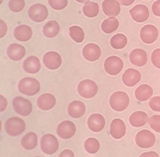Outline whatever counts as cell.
<instances>
[{"label": "cell", "instance_id": "cell-32", "mask_svg": "<svg viewBox=\"0 0 160 157\" xmlns=\"http://www.w3.org/2000/svg\"><path fill=\"white\" fill-rule=\"evenodd\" d=\"M69 35L72 38V40H74L76 43L83 42V40L85 38V33L83 31V29L79 26H76V25L69 27Z\"/></svg>", "mask_w": 160, "mask_h": 157}, {"label": "cell", "instance_id": "cell-5", "mask_svg": "<svg viewBox=\"0 0 160 157\" xmlns=\"http://www.w3.org/2000/svg\"><path fill=\"white\" fill-rule=\"evenodd\" d=\"M49 12L45 5L41 3H35L29 7L28 16L34 22H42L48 17Z\"/></svg>", "mask_w": 160, "mask_h": 157}, {"label": "cell", "instance_id": "cell-44", "mask_svg": "<svg viewBox=\"0 0 160 157\" xmlns=\"http://www.w3.org/2000/svg\"><path fill=\"white\" fill-rule=\"evenodd\" d=\"M117 1L121 5H124V6H129V5L134 3L135 0H117Z\"/></svg>", "mask_w": 160, "mask_h": 157}, {"label": "cell", "instance_id": "cell-45", "mask_svg": "<svg viewBox=\"0 0 160 157\" xmlns=\"http://www.w3.org/2000/svg\"><path fill=\"white\" fill-rule=\"evenodd\" d=\"M77 2H79V3H87V2H89V0H76Z\"/></svg>", "mask_w": 160, "mask_h": 157}, {"label": "cell", "instance_id": "cell-13", "mask_svg": "<svg viewBox=\"0 0 160 157\" xmlns=\"http://www.w3.org/2000/svg\"><path fill=\"white\" fill-rule=\"evenodd\" d=\"M83 57L90 62H94L101 56V49L95 43H88L82 49Z\"/></svg>", "mask_w": 160, "mask_h": 157}, {"label": "cell", "instance_id": "cell-41", "mask_svg": "<svg viewBox=\"0 0 160 157\" xmlns=\"http://www.w3.org/2000/svg\"><path fill=\"white\" fill-rule=\"evenodd\" d=\"M60 157H65V156H69V157H73L74 156V153L72 152V150H69V149H65L63 150L61 153L59 154Z\"/></svg>", "mask_w": 160, "mask_h": 157}, {"label": "cell", "instance_id": "cell-33", "mask_svg": "<svg viewBox=\"0 0 160 157\" xmlns=\"http://www.w3.org/2000/svg\"><path fill=\"white\" fill-rule=\"evenodd\" d=\"M84 149L86 150V152L90 154H95L97 153L100 149V143L96 138L90 137L85 140L84 142Z\"/></svg>", "mask_w": 160, "mask_h": 157}, {"label": "cell", "instance_id": "cell-2", "mask_svg": "<svg viewBox=\"0 0 160 157\" xmlns=\"http://www.w3.org/2000/svg\"><path fill=\"white\" fill-rule=\"evenodd\" d=\"M130 102L129 96L126 92L124 91H116L114 92L109 99V104L110 107L113 110L117 111V112H121L124 111L128 107Z\"/></svg>", "mask_w": 160, "mask_h": 157}, {"label": "cell", "instance_id": "cell-39", "mask_svg": "<svg viewBox=\"0 0 160 157\" xmlns=\"http://www.w3.org/2000/svg\"><path fill=\"white\" fill-rule=\"evenodd\" d=\"M152 13L155 16L160 17V0H156L152 4Z\"/></svg>", "mask_w": 160, "mask_h": 157}, {"label": "cell", "instance_id": "cell-16", "mask_svg": "<svg viewBox=\"0 0 160 157\" xmlns=\"http://www.w3.org/2000/svg\"><path fill=\"white\" fill-rule=\"evenodd\" d=\"M126 133V125L120 118H115L110 124V134L114 139H121Z\"/></svg>", "mask_w": 160, "mask_h": 157}, {"label": "cell", "instance_id": "cell-9", "mask_svg": "<svg viewBox=\"0 0 160 157\" xmlns=\"http://www.w3.org/2000/svg\"><path fill=\"white\" fill-rule=\"evenodd\" d=\"M12 105H13L15 112L22 116L30 115V113L32 112V109H33L31 101H29L26 98L20 97V96L15 97L12 100Z\"/></svg>", "mask_w": 160, "mask_h": 157}, {"label": "cell", "instance_id": "cell-3", "mask_svg": "<svg viewBox=\"0 0 160 157\" xmlns=\"http://www.w3.org/2000/svg\"><path fill=\"white\" fill-rule=\"evenodd\" d=\"M26 129V123L19 117H10L5 122V131L9 136H18Z\"/></svg>", "mask_w": 160, "mask_h": 157}, {"label": "cell", "instance_id": "cell-38", "mask_svg": "<svg viewBox=\"0 0 160 157\" xmlns=\"http://www.w3.org/2000/svg\"><path fill=\"white\" fill-rule=\"evenodd\" d=\"M149 107L153 111L160 112V96H154V97L150 98Z\"/></svg>", "mask_w": 160, "mask_h": 157}, {"label": "cell", "instance_id": "cell-19", "mask_svg": "<svg viewBox=\"0 0 160 157\" xmlns=\"http://www.w3.org/2000/svg\"><path fill=\"white\" fill-rule=\"evenodd\" d=\"M88 128L93 132H100L105 126V119L103 115L98 113H93L87 119Z\"/></svg>", "mask_w": 160, "mask_h": 157}, {"label": "cell", "instance_id": "cell-40", "mask_svg": "<svg viewBox=\"0 0 160 157\" xmlns=\"http://www.w3.org/2000/svg\"><path fill=\"white\" fill-rule=\"evenodd\" d=\"M0 27H1V35H0V38H3L7 32V25L3 20H0Z\"/></svg>", "mask_w": 160, "mask_h": 157}, {"label": "cell", "instance_id": "cell-43", "mask_svg": "<svg viewBox=\"0 0 160 157\" xmlns=\"http://www.w3.org/2000/svg\"><path fill=\"white\" fill-rule=\"evenodd\" d=\"M140 156H141V157H158L159 155L156 152H154V151H150V152L142 153Z\"/></svg>", "mask_w": 160, "mask_h": 157}, {"label": "cell", "instance_id": "cell-31", "mask_svg": "<svg viewBox=\"0 0 160 157\" xmlns=\"http://www.w3.org/2000/svg\"><path fill=\"white\" fill-rule=\"evenodd\" d=\"M127 42H128L127 37L122 33L115 34L114 36H112V38L110 39V45H111L112 48L114 49L125 48V46L127 45Z\"/></svg>", "mask_w": 160, "mask_h": 157}, {"label": "cell", "instance_id": "cell-21", "mask_svg": "<svg viewBox=\"0 0 160 157\" xmlns=\"http://www.w3.org/2000/svg\"><path fill=\"white\" fill-rule=\"evenodd\" d=\"M33 31L30 26L26 24H20L14 29V37L21 42H26L31 39Z\"/></svg>", "mask_w": 160, "mask_h": 157}, {"label": "cell", "instance_id": "cell-18", "mask_svg": "<svg viewBox=\"0 0 160 157\" xmlns=\"http://www.w3.org/2000/svg\"><path fill=\"white\" fill-rule=\"evenodd\" d=\"M102 9L104 14L109 17H116L121 11L120 3L117 0H104L102 3Z\"/></svg>", "mask_w": 160, "mask_h": 157}, {"label": "cell", "instance_id": "cell-23", "mask_svg": "<svg viewBox=\"0 0 160 157\" xmlns=\"http://www.w3.org/2000/svg\"><path fill=\"white\" fill-rule=\"evenodd\" d=\"M23 69L25 72L30 74H36L41 69V64H40V60L38 57L31 55L28 56L23 62Z\"/></svg>", "mask_w": 160, "mask_h": 157}, {"label": "cell", "instance_id": "cell-7", "mask_svg": "<svg viewBox=\"0 0 160 157\" xmlns=\"http://www.w3.org/2000/svg\"><path fill=\"white\" fill-rule=\"evenodd\" d=\"M41 150L47 155L55 153L59 148V142L57 138L52 134H45L41 137Z\"/></svg>", "mask_w": 160, "mask_h": 157}, {"label": "cell", "instance_id": "cell-12", "mask_svg": "<svg viewBox=\"0 0 160 157\" xmlns=\"http://www.w3.org/2000/svg\"><path fill=\"white\" fill-rule=\"evenodd\" d=\"M43 64L50 70H56L62 64V57L56 51H48L43 56Z\"/></svg>", "mask_w": 160, "mask_h": 157}, {"label": "cell", "instance_id": "cell-6", "mask_svg": "<svg viewBox=\"0 0 160 157\" xmlns=\"http://www.w3.org/2000/svg\"><path fill=\"white\" fill-rule=\"evenodd\" d=\"M135 143L140 148H150L155 144V135L149 130H140L135 136Z\"/></svg>", "mask_w": 160, "mask_h": 157}, {"label": "cell", "instance_id": "cell-11", "mask_svg": "<svg viewBox=\"0 0 160 157\" xmlns=\"http://www.w3.org/2000/svg\"><path fill=\"white\" fill-rule=\"evenodd\" d=\"M76 132V126L69 120H64L57 126V134L62 139H70Z\"/></svg>", "mask_w": 160, "mask_h": 157}, {"label": "cell", "instance_id": "cell-42", "mask_svg": "<svg viewBox=\"0 0 160 157\" xmlns=\"http://www.w3.org/2000/svg\"><path fill=\"white\" fill-rule=\"evenodd\" d=\"M0 98H1V101H2V102H1V109H0V111L3 112V111L6 109V107H7V100L2 95H1V97H0Z\"/></svg>", "mask_w": 160, "mask_h": 157}, {"label": "cell", "instance_id": "cell-34", "mask_svg": "<svg viewBox=\"0 0 160 157\" xmlns=\"http://www.w3.org/2000/svg\"><path fill=\"white\" fill-rule=\"evenodd\" d=\"M8 7L10 11L12 12H20L25 7V1L24 0H10L8 3Z\"/></svg>", "mask_w": 160, "mask_h": 157}, {"label": "cell", "instance_id": "cell-17", "mask_svg": "<svg viewBox=\"0 0 160 157\" xmlns=\"http://www.w3.org/2000/svg\"><path fill=\"white\" fill-rule=\"evenodd\" d=\"M140 80H141V74L134 68H128L122 75V82L127 87L135 86Z\"/></svg>", "mask_w": 160, "mask_h": 157}, {"label": "cell", "instance_id": "cell-25", "mask_svg": "<svg viewBox=\"0 0 160 157\" xmlns=\"http://www.w3.org/2000/svg\"><path fill=\"white\" fill-rule=\"evenodd\" d=\"M129 123L133 127H142L148 123V116L144 111H135L129 116Z\"/></svg>", "mask_w": 160, "mask_h": 157}, {"label": "cell", "instance_id": "cell-10", "mask_svg": "<svg viewBox=\"0 0 160 157\" xmlns=\"http://www.w3.org/2000/svg\"><path fill=\"white\" fill-rule=\"evenodd\" d=\"M158 38V29L152 24H147L140 30V39L146 44H152Z\"/></svg>", "mask_w": 160, "mask_h": 157}, {"label": "cell", "instance_id": "cell-28", "mask_svg": "<svg viewBox=\"0 0 160 157\" xmlns=\"http://www.w3.org/2000/svg\"><path fill=\"white\" fill-rule=\"evenodd\" d=\"M38 137L36 133L34 132H28L27 134H25L22 139H21V145L24 149L26 150H32L33 148L36 147L37 145Z\"/></svg>", "mask_w": 160, "mask_h": 157}, {"label": "cell", "instance_id": "cell-29", "mask_svg": "<svg viewBox=\"0 0 160 157\" xmlns=\"http://www.w3.org/2000/svg\"><path fill=\"white\" fill-rule=\"evenodd\" d=\"M119 27V21L116 17H108L101 24V29L104 33L110 34L115 32Z\"/></svg>", "mask_w": 160, "mask_h": 157}, {"label": "cell", "instance_id": "cell-20", "mask_svg": "<svg viewBox=\"0 0 160 157\" xmlns=\"http://www.w3.org/2000/svg\"><path fill=\"white\" fill-rule=\"evenodd\" d=\"M25 54H26V49L20 44L12 43L7 48V56L12 61H19L25 56Z\"/></svg>", "mask_w": 160, "mask_h": 157}, {"label": "cell", "instance_id": "cell-8", "mask_svg": "<svg viewBox=\"0 0 160 157\" xmlns=\"http://www.w3.org/2000/svg\"><path fill=\"white\" fill-rule=\"evenodd\" d=\"M123 61L122 59L118 56H109L104 61V69L109 75H115L119 74L123 69Z\"/></svg>", "mask_w": 160, "mask_h": 157}, {"label": "cell", "instance_id": "cell-24", "mask_svg": "<svg viewBox=\"0 0 160 157\" xmlns=\"http://www.w3.org/2000/svg\"><path fill=\"white\" fill-rule=\"evenodd\" d=\"M56 104V98L50 93H44L40 95L37 99V106L41 110H50L52 109Z\"/></svg>", "mask_w": 160, "mask_h": 157}, {"label": "cell", "instance_id": "cell-4", "mask_svg": "<svg viewBox=\"0 0 160 157\" xmlns=\"http://www.w3.org/2000/svg\"><path fill=\"white\" fill-rule=\"evenodd\" d=\"M78 94L83 98L90 99L93 98L98 92V86L93 80L84 79L80 81V83L77 86Z\"/></svg>", "mask_w": 160, "mask_h": 157}, {"label": "cell", "instance_id": "cell-14", "mask_svg": "<svg viewBox=\"0 0 160 157\" xmlns=\"http://www.w3.org/2000/svg\"><path fill=\"white\" fill-rule=\"evenodd\" d=\"M129 13L134 21H136L138 23H142L144 21H146L149 17V10L147 6H145L143 4H137L136 6L130 9Z\"/></svg>", "mask_w": 160, "mask_h": 157}, {"label": "cell", "instance_id": "cell-37", "mask_svg": "<svg viewBox=\"0 0 160 157\" xmlns=\"http://www.w3.org/2000/svg\"><path fill=\"white\" fill-rule=\"evenodd\" d=\"M151 62L155 67L160 69V48H156L152 51Z\"/></svg>", "mask_w": 160, "mask_h": 157}, {"label": "cell", "instance_id": "cell-35", "mask_svg": "<svg viewBox=\"0 0 160 157\" xmlns=\"http://www.w3.org/2000/svg\"><path fill=\"white\" fill-rule=\"evenodd\" d=\"M148 124L154 131L160 133V115H152L149 117Z\"/></svg>", "mask_w": 160, "mask_h": 157}, {"label": "cell", "instance_id": "cell-15", "mask_svg": "<svg viewBox=\"0 0 160 157\" xmlns=\"http://www.w3.org/2000/svg\"><path fill=\"white\" fill-rule=\"evenodd\" d=\"M129 60L131 64L137 67H143L147 63V53L144 49L135 48L129 54Z\"/></svg>", "mask_w": 160, "mask_h": 157}, {"label": "cell", "instance_id": "cell-30", "mask_svg": "<svg viewBox=\"0 0 160 157\" xmlns=\"http://www.w3.org/2000/svg\"><path fill=\"white\" fill-rule=\"evenodd\" d=\"M82 12L86 17L94 18V17H96L99 13V5L96 2L89 1L84 4V6L82 8Z\"/></svg>", "mask_w": 160, "mask_h": 157}, {"label": "cell", "instance_id": "cell-26", "mask_svg": "<svg viewBox=\"0 0 160 157\" xmlns=\"http://www.w3.org/2000/svg\"><path fill=\"white\" fill-rule=\"evenodd\" d=\"M134 94H135V98L138 101L143 102V101H146L152 97L153 89L151 86L148 84H142L136 88Z\"/></svg>", "mask_w": 160, "mask_h": 157}, {"label": "cell", "instance_id": "cell-36", "mask_svg": "<svg viewBox=\"0 0 160 157\" xmlns=\"http://www.w3.org/2000/svg\"><path fill=\"white\" fill-rule=\"evenodd\" d=\"M48 3L54 10H62L68 5V0H48Z\"/></svg>", "mask_w": 160, "mask_h": 157}, {"label": "cell", "instance_id": "cell-22", "mask_svg": "<svg viewBox=\"0 0 160 157\" xmlns=\"http://www.w3.org/2000/svg\"><path fill=\"white\" fill-rule=\"evenodd\" d=\"M67 112L69 116H71L72 118H80L86 112V107L83 102L79 100H74L71 103H69Z\"/></svg>", "mask_w": 160, "mask_h": 157}, {"label": "cell", "instance_id": "cell-1", "mask_svg": "<svg viewBox=\"0 0 160 157\" xmlns=\"http://www.w3.org/2000/svg\"><path fill=\"white\" fill-rule=\"evenodd\" d=\"M40 89H41V86H40L39 81L32 77H24L18 83L19 92L27 96L36 95Z\"/></svg>", "mask_w": 160, "mask_h": 157}, {"label": "cell", "instance_id": "cell-27", "mask_svg": "<svg viewBox=\"0 0 160 157\" xmlns=\"http://www.w3.org/2000/svg\"><path fill=\"white\" fill-rule=\"evenodd\" d=\"M59 31H60V25L55 20H50L46 24H44L42 29L44 36H46L47 38H53L55 36H57Z\"/></svg>", "mask_w": 160, "mask_h": 157}]
</instances>
